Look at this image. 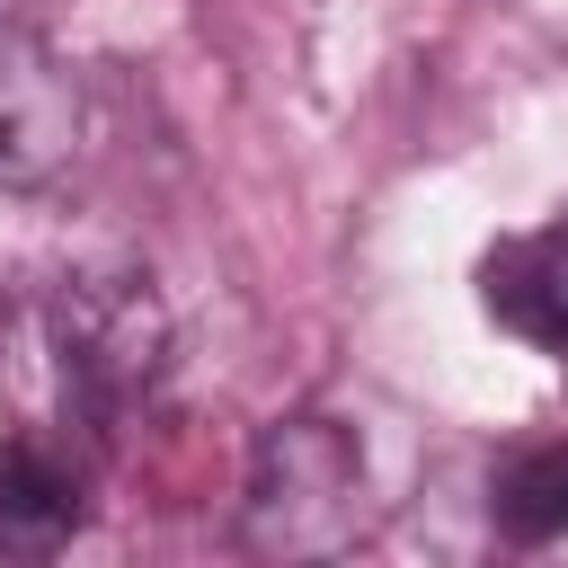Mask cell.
<instances>
[{"instance_id":"6da1fadb","label":"cell","mask_w":568,"mask_h":568,"mask_svg":"<svg viewBox=\"0 0 568 568\" xmlns=\"http://www.w3.org/2000/svg\"><path fill=\"white\" fill-rule=\"evenodd\" d=\"M373 532V479H364V435L328 408H293L257 435L248 453V497H240V541L257 559H337Z\"/></svg>"},{"instance_id":"7a4b0ae2","label":"cell","mask_w":568,"mask_h":568,"mask_svg":"<svg viewBox=\"0 0 568 568\" xmlns=\"http://www.w3.org/2000/svg\"><path fill=\"white\" fill-rule=\"evenodd\" d=\"M44 328H53L62 399L89 426H124L160 390V373H169V302L133 266H80V275H62Z\"/></svg>"},{"instance_id":"3957f363","label":"cell","mask_w":568,"mask_h":568,"mask_svg":"<svg viewBox=\"0 0 568 568\" xmlns=\"http://www.w3.org/2000/svg\"><path fill=\"white\" fill-rule=\"evenodd\" d=\"M80 142H89V106H80L71 62L36 27L0 18V186L9 195L53 186L80 160Z\"/></svg>"},{"instance_id":"277c9868","label":"cell","mask_w":568,"mask_h":568,"mask_svg":"<svg viewBox=\"0 0 568 568\" xmlns=\"http://www.w3.org/2000/svg\"><path fill=\"white\" fill-rule=\"evenodd\" d=\"M479 302L506 337H524L541 355H568V213L524 231V240H497L479 257Z\"/></svg>"},{"instance_id":"5b68a950","label":"cell","mask_w":568,"mask_h":568,"mask_svg":"<svg viewBox=\"0 0 568 568\" xmlns=\"http://www.w3.org/2000/svg\"><path fill=\"white\" fill-rule=\"evenodd\" d=\"M80 524H89L80 470L53 462L36 435H9L0 444V559H53Z\"/></svg>"},{"instance_id":"8992f818","label":"cell","mask_w":568,"mask_h":568,"mask_svg":"<svg viewBox=\"0 0 568 568\" xmlns=\"http://www.w3.org/2000/svg\"><path fill=\"white\" fill-rule=\"evenodd\" d=\"M488 524H497L506 541H524V550L559 541V532H568V444H524V453H506L497 479H488Z\"/></svg>"}]
</instances>
